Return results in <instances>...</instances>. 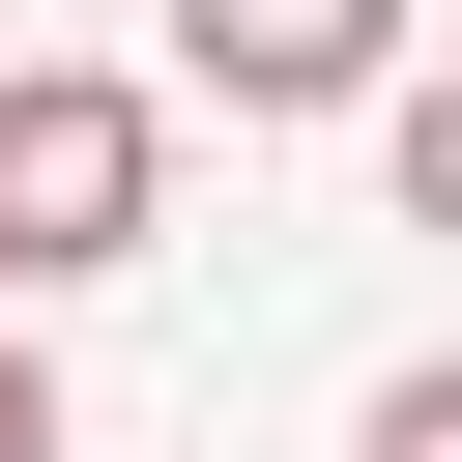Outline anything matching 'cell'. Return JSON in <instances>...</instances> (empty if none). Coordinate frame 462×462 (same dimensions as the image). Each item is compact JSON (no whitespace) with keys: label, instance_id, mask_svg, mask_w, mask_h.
<instances>
[{"label":"cell","instance_id":"1","mask_svg":"<svg viewBox=\"0 0 462 462\" xmlns=\"http://www.w3.org/2000/svg\"><path fill=\"white\" fill-rule=\"evenodd\" d=\"M144 231H173V87L0 58V318H29V289H116Z\"/></svg>","mask_w":462,"mask_h":462},{"label":"cell","instance_id":"2","mask_svg":"<svg viewBox=\"0 0 462 462\" xmlns=\"http://www.w3.org/2000/svg\"><path fill=\"white\" fill-rule=\"evenodd\" d=\"M173 87L202 116H375L404 87V0H173Z\"/></svg>","mask_w":462,"mask_h":462},{"label":"cell","instance_id":"3","mask_svg":"<svg viewBox=\"0 0 462 462\" xmlns=\"http://www.w3.org/2000/svg\"><path fill=\"white\" fill-rule=\"evenodd\" d=\"M375 173H404V231H462V58H404V87H375Z\"/></svg>","mask_w":462,"mask_h":462},{"label":"cell","instance_id":"4","mask_svg":"<svg viewBox=\"0 0 462 462\" xmlns=\"http://www.w3.org/2000/svg\"><path fill=\"white\" fill-rule=\"evenodd\" d=\"M346 462H462V346H433V375H375V433H346Z\"/></svg>","mask_w":462,"mask_h":462},{"label":"cell","instance_id":"5","mask_svg":"<svg viewBox=\"0 0 462 462\" xmlns=\"http://www.w3.org/2000/svg\"><path fill=\"white\" fill-rule=\"evenodd\" d=\"M0 462H58V375H29V318H0Z\"/></svg>","mask_w":462,"mask_h":462}]
</instances>
